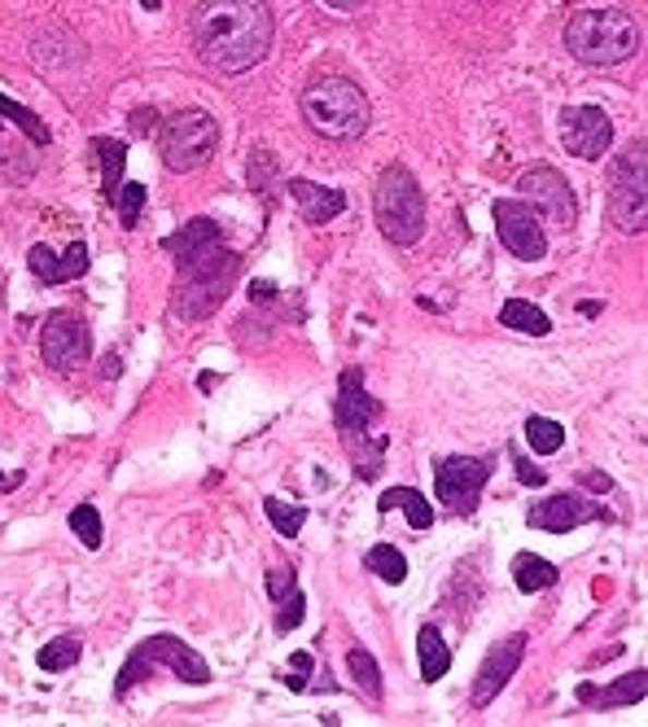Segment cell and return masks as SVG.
I'll use <instances>...</instances> for the list:
<instances>
[{
	"instance_id": "f35d334b",
	"label": "cell",
	"mask_w": 648,
	"mask_h": 727,
	"mask_svg": "<svg viewBox=\"0 0 648 727\" xmlns=\"http://www.w3.org/2000/svg\"><path fill=\"white\" fill-rule=\"evenodd\" d=\"M32 171H36V163H32V158L23 163V154H10L5 163H0V180H10V184H23V180H32Z\"/></svg>"
},
{
	"instance_id": "d4e9b609",
	"label": "cell",
	"mask_w": 648,
	"mask_h": 727,
	"mask_svg": "<svg viewBox=\"0 0 648 727\" xmlns=\"http://www.w3.org/2000/svg\"><path fill=\"white\" fill-rule=\"evenodd\" d=\"M500 324H504V329H517V333H530V337H548V333H552L548 311L535 307V302H526V298H508V302L500 307Z\"/></svg>"
},
{
	"instance_id": "7a4b0ae2",
	"label": "cell",
	"mask_w": 648,
	"mask_h": 727,
	"mask_svg": "<svg viewBox=\"0 0 648 727\" xmlns=\"http://www.w3.org/2000/svg\"><path fill=\"white\" fill-rule=\"evenodd\" d=\"M302 119L329 141H356L373 123L364 88L347 75H320L302 88Z\"/></svg>"
},
{
	"instance_id": "ba28073f",
	"label": "cell",
	"mask_w": 648,
	"mask_h": 727,
	"mask_svg": "<svg viewBox=\"0 0 648 727\" xmlns=\"http://www.w3.org/2000/svg\"><path fill=\"white\" fill-rule=\"evenodd\" d=\"M495 461L491 456H439L434 461V496L447 513L473 517L482 504V491L491 482Z\"/></svg>"
},
{
	"instance_id": "b9f144b4",
	"label": "cell",
	"mask_w": 648,
	"mask_h": 727,
	"mask_svg": "<svg viewBox=\"0 0 648 727\" xmlns=\"http://www.w3.org/2000/svg\"><path fill=\"white\" fill-rule=\"evenodd\" d=\"M276 298V285L272 281H250V302H267Z\"/></svg>"
},
{
	"instance_id": "4316f807",
	"label": "cell",
	"mask_w": 648,
	"mask_h": 727,
	"mask_svg": "<svg viewBox=\"0 0 648 727\" xmlns=\"http://www.w3.org/2000/svg\"><path fill=\"white\" fill-rule=\"evenodd\" d=\"M0 119H10V123H19L27 136H32V145H49L53 141V132H49V123L36 115V110H27L23 102H14V97H5L0 93Z\"/></svg>"
},
{
	"instance_id": "603a6c76",
	"label": "cell",
	"mask_w": 648,
	"mask_h": 727,
	"mask_svg": "<svg viewBox=\"0 0 648 727\" xmlns=\"http://www.w3.org/2000/svg\"><path fill=\"white\" fill-rule=\"evenodd\" d=\"M377 509H382V513L404 509V517H408L412 531H430V526H434V509H430V500H425L421 491H412V487H391V491H382Z\"/></svg>"
},
{
	"instance_id": "d590c367",
	"label": "cell",
	"mask_w": 648,
	"mask_h": 727,
	"mask_svg": "<svg viewBox=\"0 0 648 727\" xmlns=\"http://www.w3.org/2000/svg\"><path fill=\"white\" fill-rule=\"evenodd\" d=\"M115 202H119V224L132 233V228L141 224V211H145V184H136V180H132V184H123Z\"/></svg>"
},
{
	"instance_id": "836d02e7",
	"label": "cell",
	"mask_w": 648,
	"mask_h": 727,
	"mask_svg": "<svg viewBox=\"0 0 648 727\" xmlns=\"http://www.w3.org/2000/svg\"><path fill=\"white\" fill-rule=\"evenodd\" d=\"M250 189L259 193V198H272V189H276V154L267 150V145H259L254 154H250Z\"/></svg>"
},
{
	"instance_id": "6da1fadb",
	"label": "cell",
	"mask_w": 648,
	"mask_h": 727,
	"mask_svg": "<svg viewBox=\"0 0 648 727\" xmlns=\"http://www.w3.org/2000/svg\"><path fill=\"white\" fill-rule=\"evenodd\" d=\"M272 10L259 0H206L193 19V49L219 75H245L272 53Z\"/></svg>"
},
{
	"instance_id": "ac0fdd59",
	"label": "cell",
	"mask_w": 648,
	"mask_h": 727,
	"mask_svg": "<svg viewBox=\"0 0 648 727\" xmlns=\"http://www.w3.org/2000/svg\"><path fill=\"white\" fill-rule=\"evenodd\" d=\"M285 189L298 202V211H302L307 224H329V219H338L347 211V193L343 189H324L315 180H289Z\"/></svg>"
},
{
	"instance_id": "1f68e13d",
	"label": "cell",
	"mask_w": 648,
	"mask_h": 727,
	"mask_svg": "<svg viewBox=\"0 0 648 727\" xmlns=\"http://www.w3.org/2000/svg\"><path fill=\"white\" fill-rule=\"evenodd\" d=\"M347 452H351L356 474L364 482H373L382 474V461H386V439H356V443H347Z\"/></svg>"
},
{
	"instance_id": "7bdbcfd3",
	"label": "cell",
	"mask_w": 648,
	"mask_h": 727,
	"mask_svg": "<svg viewBox=\"0 0 648 727\" xmlns=\"http://www.w3.org/2000/svg\"><path fill=\"white\" fill-rule=\"evenodd\" d=\"M600 307H604V302H596V298H591V302H578L583 315H600Z\"/></svg>"
},
{
	"instance_id": "ffe728a7",
	"label": "cell",
	"mask_w": 648,
	"mask_h": 727,
	"mask_svg": "<svg viewBox=\"0 0 648 727\" xmlns=\"http://www.w3.org/2000/svg\"><path fill=\"white\" fill-rule=\"evenodd\" d=\"M219 241H224V233H219L215 219H189L176 237L163 241V250L180 263V259H193V254H202V250H211V246H219Z\"/></svg>"
},
{
	"instance_id": "7c38bea8",
	"label": "cell",
	"mask_w": 648,
	"mask_h": 727,
	"mask_svg": "<svg viewBox=\"0 0 648 727\" xmlns=\"http://www.w3.org/2000/svg\"><path fill=\"white\" fill-rule=\"evenodd\" d=\"M561 145L574 154V158H604L609 145H613V119L600 110V106H565L561 110Z\"/></svg>"
},
{
	"instance_id": "3957f363",
	"label": "cell",
	"mask_w": 648,
	"mask_h": 727,
	"mask_svg": "<svg viewBox=\"0 0 648 727\" xmlns=\"http://www.w3.org/2000/svg\"><path fill=\"white\" fill-rule=\"evenodd\" d=\"M635 45V23L622 10H574L565 23V49L587 67H622Z\"/></svg>"
},
{
	"instance_id": "2e32d148",
	"label": "cell",
	"mask_w": 648,
	"mask_h": 727,
	"mask_svg": "<svg viewBox=\"0 0 648 727\" xmlns=\"http://www.w3.org/2000/svg\"><path fill=\"white\" fill-rule=\"evenodd\" d=\"M526 522H530L535 531L565 535V531H578L583 522H609V513L596 509V504H587L583 496L565 491V496H552V500H535L530 513H526Z\"/></svg>"
},
{
	"instance_id": "cb8c5ba5",
	"label": "cell",
	"mask_w": 648,
	"mask_h": 727,
	"mask_svg": "<svg viewBox=\"0 0 648 727\" xmlns=\"http://www.w3.org/2000/svg\"><path fill=\"white\" fill-rule=\"evenodd\" d=\"M93 154L101 158V193H106V202H115L119 189H123L128 145H123V141H110V136H97V141H93Z\"/></svg>"
},
{
	"instance_id": "4dcf8cb0",
	"label": "cell",
	"mask_w": 648,
	"mask_h": 727,
	"mask_svg": "<svg viewBox=\"0 0 648 727\" xmlns=\"http://www.w3.org/2000/svg\"><path fill=\"white\" fill-rule=\"evenodd\" d=\"M84 657V644L75 640V635H62V640H49L40 653H36V662H40V670H49V675H58V670H71L75 662Z\"/></svg>"
},
{
	"instance_id": "f546056e",
	"label": "cell",
	"mask_w": 648,
	"mask_h": 727,
	"mask_svg": "<svg viewBox=\"0 0 648 727\" xmlns=\"http://www.w3.org/2000/svg\"><path fill=\"white\" fill-rule=\"evenodd\" d=\"M263 513H267V522H272V531H276L280 539H298V535H302V522H307V509H302V504H285V500L267 496V500H263Z\"/></svg>"
},
{
	"instance_id": "d6986e66",
	"label": "cell",
	"mask_w": 648,
	"mask_h": 727,
	"mask_svg": "<svg viewBox=\"0 0 648 727\" xmlns=\"http://www.w3.org/2000/svg\"><path fill=\"white\" fill-rule=\"evenodd\" d=\"M644 688H648V675H644V670H631L626 679H617V683H609V688L578 683V701H583V705H596V710H613V705H635V701H644Z\"/></svg>"
},
{
	"instance_id": "44dd1931",
	"label": "cell",
	"mask_w": 648,
	"mask_h": 727,
	"mask_svg": "<svg viewBox=\"0 0 648 727\" xmlns=\"http://www.w3.org/2000/svg\"><path fill=\"white\" fill-rule=\"evenodd\" d=\"M513 583H517V592L535 596V592L556 587V583H561V570H556L548 557H539V552H517V557H513Z\"/></svg>"
},
{
	"instance_id": "277c9868",
	"label": "cell",
	"mask_w": 648,
	"mask_h": 727,
	"mask_svg": "<svg viewBox=\"0 0 648 727\" xmlns=\"http://www.w3.org/2000/svg\"><path fill=\"white\" fill-rule=\"evenodd\" d=\"M180 281H176V315L180 320H206L228 294H232V281H237V254L219 241L193 259H180L176 263Z\"/></svg>"
},
{
	"instance_id": "4fadbf2b",
	"label": "cell",
	"mask_w": 648,
	"mask_h": 727,
	"mask_svg": "<svg viewBox=\"0 0 648 727\" xmlns=\"http://www.w3.org/2000/svg\"><path fill=\"white\" fill-rule=\"evenodd\" d=\"M495 233H500L504 250H508L513 259H521V263H539V259L548 254V233H543V224H539L521 202H513V198L495 202Z\"/></svg>"
},
{
	"instance_id": "52a82bcc",
	"label": "cell",
	"mask_w": 648,
	"mask_h": 727,
	"mask_svg": "<svg viewBox=\"0 0 648 727\" xmlns=\"http://www.w3.org/2000/svg\"><path fill=\"white\" fill-rule=\"evenodd\" d=\"M219 150V123L206 110H176L158 132V154L171 171H197Z\"/></svg>"
},
{
	"instance_id": "60d3db41",
	"label": "cell",
	"mask_w": 648,
	"mask_h": 727,
	"mask_svg": "<svg viewBox=\"0 0 648 727\" xmlns=\"http://www.w3.org/2000/svg\"><path fill=\"white\" fill-rule=\"evenodd\" d=\"M289 666H293V675L311 679V670H315V657H311L307 648H298V653H289Z\"/></svg>"
},
{
	"instance_id": "e575fe53",
	"label": "cell",
	"mask_w": 648,
	"mask_h": 727,
	"mask_svg": "<svg viewBox=\"0 0 648 727\" xmlns=\"http://www.w3.org/2000/svg\"><path fill=\"white\" fill-rule=\"evenodd\" d=\"M27 267L36 272L40 285H62V254H58L53 246H45V241H36V246L27 250Z\"/></svg>"
},
{
	"instance_id": "9c48e42d",
	"label": "cell",
	"mask_w": 648,
	"mask_h": 727,
	"mask_svg": "<svg viewBox=\"0 0 648 727\" xmlns=\"http://www.w3.org/2000/svg\"><path fill=\"white\" fill-rule=\"evenodd\" d=\"M517 198L535 219H548L552 228H574V219H578V202H574L569 180L548 163H535L517 176Z\"/></svg>"
},
{
	"instance_id": "5b68a950",
	"label": "cell",
	"mask_w": 648,
	"mask_h": 727,
	"mask_svg": "<svg viewBox=\"0 0 648 727\" xmlns=\"http://www.w3.org/2000/svg\"><path fill=\"white\" fill-rule=\"evenodd\" d=\"M373 219L386 241L417 246L425 237V193L404 163H391L373 184Z\"/></svg>"
},
{
	"instance_id": "74e56055",
	"label": "cell",
	"mask_w": 648,
	"mask_h": 727,
	"mask_svg": "<svg viewBox=\"0 0 648 727\" xmlns=\"http://www.w3.org/2000/svg\"><path fill=\"white\" fill-rule=\"evenodd\" d=\"M513 474H517V482H521V487H543V482H548V474H543V469H539V465H535L521 448H513Z\"/></svg>"
},
{
	"instance_id": "d6a6232c",
	"label": "cell",
	"mask_w": 648,
	"mask_h": 727,
	"mask_svg": "<svg viewBox=\"0 0 648 727\" xmlns=\"http://www.w3.org/2000/svg\"><path fill=\"white\" fill-rule=\"evenodd\" d=\"M71 531H75V539L84 544V548H101V539H106V531H101V513H97V504H75L71 509Z\"/></svg>"
},
{
	"instance_id": "9a60e30c",
	"label": "cell",
	"mask_w": 648,
	"mask_h": 727,
	"mask_svg": "<svg viewBox=\"0 0 648 727\" xmlns=\"http://www.w3.org/2000/svg\"><path fill=\"white\" fill-rule=\"evenodd\" d=\"M521 657H526V635H521V631H513V635L495 640V644L487 648V657H482L478 675H473V692H469V696H473V705H491V701L508 688V679L517 675Z\"/></svg>"
},
{
	"instance_id": "30bf717a",
	"label": "cell",
	"mask_w": 648,
	"mask_h": 727,
	"mask_svg": "<svg viewBox=\"0 0 648 727\" xmlns=\"http://www.w3.org/2000/svg\"><path fill=\"white\" fill-rule=\"evenodd\" d=\"M609 219L626 233H644V215H648V171H644V141L631 145L626 158H617L613 167V184H609Z\"/></svg>"
},
{
	"instance_id": "8fae6325",
	"label": "cell",
	"mask_w": 648,
	"mask_h": 727,
	"mask_svg": "<svg viewBox=\"0 0 648 727\" xmlns=\"http://www.w3.org/2000/svg\"><path fill=\"white\" fill-rule=\"evenodd\" d=\"M40 355L53 373H75L93 355V333L75 311H53L40 329Z\"/></svg>"
},
{
	"instance_id": "484cf974",
	"label": "cell",
	"mask_w": 648,
	"mask_h": 727,
	"mask_svg": "<svg viewBox=\"0 0 648 727\" xmlns=\"http://www.w3.org/2000/svg\"><path fill=\"white\" fill-rule=\"evenodd\" d=\"M347 670H351V679L360 683V692H364L373 705H382V692H386V683H382V666H377V657H373L364 644H351V653H347Z\"/></svg>"
},
{
	"instance_id": "8992f818",
	"label": "cell",
	"mask_w": 648,
	"mask_h": 727,
	"mask_svg": "<svg viewBox=\"0 0 648 727\" xmlns=\"http://www.w3.org/2000/svg\"><path fill=\"white\" fill-rule=\"evenodd\" d=\"M171 670L180 683H211V666L197 657V648H189L180 635H149L141 640L128 662L115 675V696H132V688H141L149 675Z\"/></svg>"
},
{
	"instance_id": "e0dca14e",
	"label": "cell",
	"mask_w": 648,
	"mask_h": 727,
	"mask_svg": "<svg viewBox=\"0 0 648 727\" xmlns=\"http://www.w3.org/2000/svg\"><path fill=\"white\" fill-rule=\"evenodd\" d=\"M263 587H267V600L276 605V635H289L307 618V592L298 587L293 565H272Z\"/></svg>"
},
{
	"instance_id": "f1b7e54d",
	"label": "cell",
	"mask_w": 648,
	"mask_h": 727,
	"mask_svg": "<svg viewBox=\"0 0 648 727\" xmlns=\"http://www.w3.org/2000/svg\"><path fill=\"white\" fill-rule=\"evenodd\" d=\"M526 448L535 456H556L565 448V430L548 417H526Z\"/></svg>"
},
{
	"instance_id": "8d00e7d4",
	"label": "cell",
	"mask_w": 648,
	"mask_h": 727,
	"mask_svg": "<svg viewBox=\"0 0 648 727\" xmlns=\"http://www.w3.org/2000/svg\"><path fill=\"white\" fill-rule=\"evenodd\" d=\"M84 272H88V246L75 237V241L67 246V254H62V285H67V281H80Z\"/></svg>"
},
{
	"instance_id": "7402d4cb",
	"label": "cell",
	"mask_w": 648,
	"mask_h": 727,
	"mask_svg": "<svg viewBox=\"0 0 648 727\" xmlns=\"http://www.w3.org/2000/svg\"><path fill=\"white\" fill-rule=\"evenodd\" d=\"M417 653H421V679L425 683H439L452 670V648H447V640H443V631L434 622H425L417 631Z\"/></svg>"
},
{
	"instance_id": "83f0119b",
	"label": "cell",
	"mask_w": 648,
	"mask_h": 727,
	"mask_svg": "<svg viewBox=\"0 0 648 727\" xmlns=\"http://www.w3.org/2000/svg\"><path fill=\"white\" fill-rule=\"evenodd\" d=\"M364 565H369V570H373L382 583H391V587H399V583L408 579V557H404L399 548H391V544H377V548H369Z\"/></svg>"
},
{
	"instance_id": "ee69618b",
	"label": "cell",
	"mask_w": 648,
	"mask_h": 727,
	"mask_svg": "<svg viewBox=\"0 0 648 727\" xmlns=\"http://www.w3.org/2000/svg\"><path fill=\"white\" fill-rule=\"evenodd\" d=\"M285 683H289L293 692H302V688H307V679H302V675H285Z\"/></svg>"
},
{
	"instance_id": "5bb4252c",
	"label": "cell",
	"mask_w": 648,
	"mask_h": 727,
	"mask_svg": "<svg viewBox=\"0 0 648 727\" xmlns=\"http://www.w3.org/2000/svg\"><path fill=\"white\" fill-rule=\"evenodd\" d=\"M382 417V404L364 391V373L360 369H347L343 382H338V404H334V426L347 443L356 439H369V426H377Z\"/></svg>"
},
{
	"instance_id": "f6af8a7d",
	"label": "cell",
	"mask_w": 648,
	"mask_h": 727,
	"mask_svg": "<svg viewBox=\"0 0 648 727\" xmlns=\"http://www.w3.org/2000/svg\"><path fill=\"white\" fill-rule=\"evenodd\" d=\"M19 482H23V478H5V474H0V491H14Z\"/></svg>"
},
{
	"instance_id": "ab89813d",
	"label": "cell",
	"mask_w": 648,
	"mask_h": 727,
	"mask_svg": "<svg viewBox=\"0 0 648 727\" xmlns=\"http://www.w3.org/2000/svg\"><path fill=\"white\" fill-rule=\"evenodd\" d=\"M578 487H583V491H591V496H604V491L613 487V478H609V474H600V469H583V474H578Z\"/></svg>"
}]
</instances>
